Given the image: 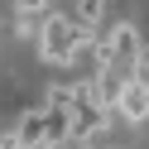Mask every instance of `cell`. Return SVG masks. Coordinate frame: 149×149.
<instances>
[{
	"mask_svg": "<svg viewBox=\"0 0 149 149\" xmlns=\"http://www.w3.org/2000/svg\"><path fill=\"white\" fill-rule=\"evenodd\" d=\"M87 48L82 43V34H77V19L72 15H43V24H39V58L43 63H58V68H68V63H77V53Z\"/></svg>",
	"mask_w": 149,
	"mask_h": 149,
	"instance_id": "obj_1",
	"label": "cell"
},
{
	"mask_svg": "<svg viewBox=\"0 0 149 149\" xmlns=\"http://www.w3.org/2000/svg\"><path fill=\"white\" fill-rule=\"evenodd\" d=\"M101 43H106L111 53V68L120 72V77H135V58H139V29L130 19H120L111 34H101Z\"/></svg>",
	"mask_w": 149,
	"mask_h": 149,
	"instance_id": "obj_2",
	"label": "cell"
},
{
	"mask_svg": "<svg viewBox=\"0 0 149 149\" xmlns=\"http://www.w3.org/2000/svg\"><path fill=\"white\" fill-rule=\"evenodd\" d=\"M116 111L130 120V125H144V120H149V82H144V77H125Z\"/></svg>",
	"mask_w": 149,
	"mask_h": 149,
	"instance_id": "obj_3",
	"label": "cell"
},
{
	"mask_svg": "<svg viewBox=\"0 0 149 149\" xmlns=\"http://www.w3.org/2000/svg\"><path fill=\"white\" fill-rule=\"evenodd\" d=\"M120 87H125V77H120L116 68H101L96 77H91V101H96V111H116L120 106Z\"/></svg>",
	"mask_w": 149,
	"mask_h": 149,
	"instance_id": "obj_4",
	"label": "cell"
},
{
	"mask_svg": "<svg viewBox=\"0 0 149 149\" xmlns=\"http://www.w3.org/2000/svg\"><path fill=\"white\" fill-rule=\"evenodd\" d=\"M72 139V116L58 106H43V149H58Z\"/></svg>",
	"mask_w": 149,
	"mask_h": 149,
	"instance_id": "obj_5",
	"label": "cell"
},
{
	"mask_svg": "<svg viewBox=\"0 0 149 149\" xmlns=\"http://www.w3.org/2000/svg\"><path fill=\"white\" fill-rule=\"evenodd\" d=\"M15 135H19L24 149H43V106L39 111H24L19 125H15Z\"/></svg>",
	"mask_w": 149,
	"mask_h": 149,
	"instance_id": "obj_6",
	"label": "cell"
},
{
	"mask_svg": "<svg viewBox=\"0 0 149 149\" xmlns=\"http://www.w3.org/2000/svg\"><path fill=\"white\" fill-rule=\"evenodd\" d=\"M101 15H106V0H77V19L101 24Z\"/></svg>",
	"mask_w": 149,
	"mask_h": 149,
	"instance_id": "obj_7",
	"label": "cell"
},
{
	"mask_svg": "<svg viewBox=\"0 0 149 149\" xmlns=\"http://www.w3.org/2000/svg\"><path fill=\"white\" fill-rule=\"evenodd\" d=\"M15 10H19V19H39V15H48V0H15Z\"/></svg>",
	"mask_w": 149,
	"mask_h": 149,
	"instance_id": "obj_8",
	"label": "cell"
},
{
	"mask_svg": "<svg viewBox=\"0 0 149 149\" xmlns=\"http://www.w3.org/2000/svg\"><path fill=\"white\" fill-rule=\"evenodd\" d=\"M149 72V43H139V58H135V77H144Z\"/></svg>",
	"mask_w": 149,
	"mask_h": 149,
	"instance_id": "obj_9",
	"label": "cell"
},
{
	"mask_svg": "<svg viewBox=\"0 0 149 149\" xmlns=\"http://www.w3.org/2000/svg\"><path fill=\"white\" fill-rule=\"evenodd\" d=\"M0 149H24V144H19V135H15V130H5V135H0Z\"/></svg>",
	"mask_w": 149,
	"mask_h": 149,
	"instance_id": "obj_10",
	"label": "cell"
}]
</instances>
